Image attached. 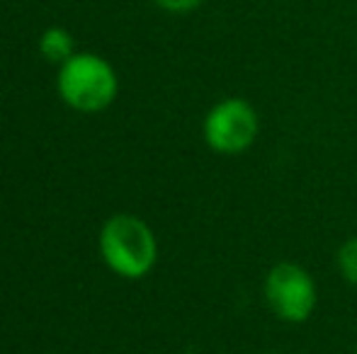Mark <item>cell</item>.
I'll use <instances>...</instances> for the list:
<instances>
[{"label":"cell","mask_w":357,"mask_h":354,"mask_svg":"<svg viewBox=\"0 0 357 354\" xmlns=\"http://www.w3.org/2000/svg\"><path fill=\"white\" fill-rule=\"evenodd\" d=\"M39 54L44 56V61L59 63V66H61L63 61H68L75 54V42H73L71 32L63 27L44 29V34L39 37Z\"/></svg>","instance_id":"5"},{"label":"cell","mask_w":357,"mask_h":354,"mask_svg":"<svg viewBox=\"0 0 357 354\" xmlns=\"http://www.w3.org/2000/svg\"><path fill=\"white\" fill-rule=\"evenodd\" d=\"M100 255L122 279H142L158 262V241L144 218L114 214L100 228Z\"/></svg>","instance_id":"1"},{"label":"cell","mask_w":357,"mask_h":354,"mask_svg":"<svg viewBox=\"0 0 357 354\" xmlns=\"http://www.w3.org/2000/svg\"><path fill=\"white\" fill-rule=\"evenodd\" d=\"M204 143L219 156H241L260 136V117L245 97H224L209 107L202 122Z\"/></svg>","instance_id":"4"},{"label":"cell","mask_w":357,"mask_h":354,"mask_svg":"<svg viewBox=\"0 0 357 354\" xmlns=\"http://www.w3.org/2000/svg\"><path fill=\"white\" fill-rule=\"evenodd\" d=\"M56 88L71 109L95 114L114 102L119 92V78L107 58L90 51H75L59 66Z\"/></svg>","instance_id":"2"},{"label":"cell","mask_w":357,"mask_h":354,"mask_svg":"<svg viewBox=\"0 0 357 354\" xmlns=\"http://www.w3.org/2000/svg\"><path fill=\"white\" fill-rule=\"evenodd\" d=\"M335 267L340 277L357 289V236L340 243V248L335 250Z\"/></svg>","instance_id":"6"},{"label":"cell","mask_w":357,"mask_h":354,"mask_svg":"<svg viewBox=\"0 0 357 354\" xmlns=\"http://www.w3.org/2000/svg\"><path fill=\"white\" fill-rule=\"evenodd\" d=\"M263 298L278 321L301 325L319 306V287L306 267L291 260H280L263 279Z\"/></svg>","instance_id":"3"},{"label":"cell","mask_w":357,"mask_h":354,"mask_svg":"<svg viewBox=\"0 0 357 354\" xmlns=\"http://www.w3.org/2000/svg\"><path fill=\"white\" fill-rule=\"evenodd\" d=\"M265 354H282V352H265Z\"/></svg>","instance_id":"8"},{"label":"cell","mask_w":357,"mask_h":354,"mask_svg":"<svg viewBox=\"0 0 357 354\" xmlns=\"http://www.w3.org/2000/svg\"><path fill=\"white\" fill-rule=\"evenodd\" d=\"M204 0H153L155 8H160L168 15H190L202 5Z\"/></svg>","instance_id":"7"}]
</instances>
